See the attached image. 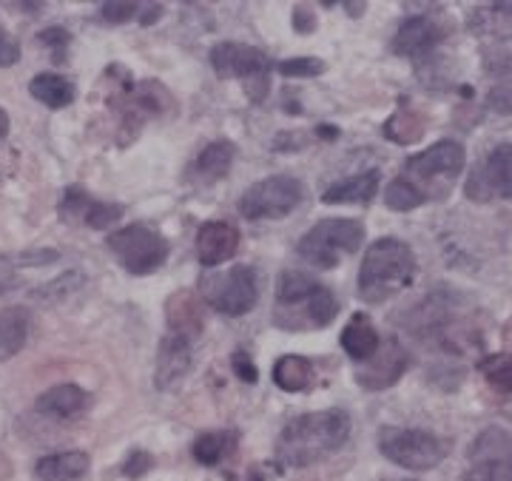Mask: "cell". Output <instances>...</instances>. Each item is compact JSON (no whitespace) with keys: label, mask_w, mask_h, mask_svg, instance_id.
Segmentation results:
<instances>
[{"label":"cell","mask_w":512,"mask_h":481,"mask_svg":"<svg viewBox=\"0 0 512 481\" xmlns=\"http://www.w3.org/2000/svg\"><path fill=\"white\" fill-rule=\"evenodd\" d=\"M350 436V416L345 410H316L296 416L276 439V462L282 467H311L342 450Z\"/></svg>","instance_id":"1"},{"label":"cell","mask_w":512,"mask_h":481,"mask_svg":"<svg viewBox=\"0 0 512 481\" xmlns=\"http://www.w3.org/2000/svg\"><path fill=\"white\" fill-rule=\"evenodd\" d=\"M416 279V254L404 240L382 237L367 248L359 268V296L370 305H382L402 294Z\"/></svg>","instance_id":"2"},{"label":"cell","mask_w":512,"mask_h":481,"mask_svg":"<svg viewBox=\"0 0 512 481\" xmlns=\"http://www.w3.org/2000/svg\"><path fill=\"white\" fill-rule=\"evenodd\" d=\"M467 166V151L456 140H439L419 154H413L404 163L402 177L413 185L427 200H441L447 197L450 185L456 183L458 174Z\"/></svg>","instance_id":"3"},{"label":"cell","mask_w":512,"mask_h":481,"mask_svg":"<svg viewBox=\"0 0 512 481\" xmlns=\"http://www.w3.org/2000/svg\"><path fill=\"white\" fill-rule=\"evenodd\" d=\"M362 242H365V225L362 222L336 217V220L316 222L311 231L299 240L296 254L313 268L330 271L342 262L345 254H356Z\"/></svg>","instance_id":"4"},{"label":"cell","mask_w":512,"mask_h":481,"mask_svg":"<svg viewBox=\"0 0 512 481\" xmlns=\"http://www.w3.org/2000/svg\"><path fill=\"white\" fill-rule=\"evenodd\" d=\"M450 447H453L450 439L436 436L430 430H416V427H382L379 430L382 456L404 470H433L447 459Z\"/></svg>","instance_id":"5"},{"label":"cell","mask_w":512,"mask_h":481,"mask_svg":"<svg viewBox=\"0 0 512 481\" xmlns=\"http://www.w3.org/2000/svg\"><path fill=\"white\" fill-rule=\"evenodd\" d=\"M106 248L134 277H148V274L160 271L163 262L168 259V251H171V245H168L163 234L148 228L143 222L109 234L106 237Z\"/></svg>","instance_id":"6"},{"label":"cell","mask_w":512,"mask_h":481,"mask_svg":"<svg viewBox=\"0 0 512 481\" xmlns=\"http://www.w3.org/2000/svg\"><path fill=\"white\" fill-rule=\"evenodd\" d=\"M305 188L291 174H276L254 183L239 197V214L245 220H282L302 203Z\"/></svg>","instance_id":"7"},{"label":"cell","mask_w":512,"mask_h":481,"mask_svg":"<svg viewBox=\"0 0 512 481\" xmlns=\"http://www.w3.org/2000/svg\"><path fill=\"white\" fill-rule=\"evenodd\" d=\"M202 299L225 316H242L254 311L259 299V282L251 265H234L222 277H205Z\"/></svg>","instance_id":"8"},{"label":"cell","mask_w":512,"mask_h":481,"mask_svg":"<svg viewBox=\"0 0 512 481\" xmlns=\"http://www.w3.org/2000/svg\"><path fill=\"white\" fill-rule=\"evenodd\" d=\"M467 481H512V433L507 427H484L470 444Z\"/></svg>","instance_id":"9"},{"label":"cell","mask_w":512,"mask_h":481,"mask_svg":"<svg viewBox=\"0 0 512 481\" xmlns=\"http://www.w3.org/2000/svg\"><path fill=\"white\" fill-rule=\"evenodd\" d=\"M467 197L476 203L510 200L512 197V143L495 146L470 174Z\"/></svg>","instance_id":"10"},{"label":"cell","mask_w":512,"mask_h":481,"mask_svg":"<svg viewBox=\"0 0 512 481\" xmlns=\"http://www.w3.org/2000/svg\"><path fill=\"white\" fill-rule=\"evenodd\" d=\"M211 66L222 80H242L251 83L256 77H271V60L262 49L245 43H217L211 49Z\"/></svg>","instance_id":"11"},{"label":"cell","mask_w":512,"mask_h":481,"mask_svg":"<svg viewBox=\"0 0 512 481\" xmlns=\"http://www.w3.org/2000/svg\"><path fill=\"white\" fill-rule=\"evenodd\" d=\"M194 368V339L183 333L168 331L157 348V368H154V385L157 390H177L188 379Z\"/></svg>","instance_id":"12"},{"label":"cell","mask_w":512,"mask_h":481,"mask_svg":"<svg viewBox=\"0 0 512 481\" xmlns=\"http://www.w3.org/2000/svg\"><path fill=\"white\" fill-rule=\"evenodd\" d=\"M447 37L444 23H439L430 15H416L407 18L399 26V32L393 37V52L410 60H427L441 46V40Z\"/></svg>","instance_id":"13"},{"label":"cell","mask_w":512,"mask_h":481,"mask_svg":"<svg viewBox=\"0 0 512 481\" xmlns=\"http://www.w3.org/2000/svg\"><path fill=\"white\" fill-rule=\"evenodd\" d=\"M404 370H407V353H404L402 342L396 336H390V339H384L376 356L356 370V382L365 390H384L396 385L404 376Z\"/></svg>","instance_id":"14"},{"label":"cell","mask_w":512,"mask_h":481,"mask_svg":"<svg viewBox=\"0 0 512 481\" xmlns=\"http://www.w3.org/2000/svg\"><path fill=\"white\" fill-rule=\"evenodd\" d=\"M239 231L231 222H205L197 231V259L205 268H217L237 254Z\"/></svg>","instance_id":"15"},{"label":"cell","mask_w":512,"mask_h":481,"mask_svg":"<svg viewBox=\"0 0 512 481\" xmlns=\"http://www.w3.org/2000/svg\"><path fill=\"white\" fill-rule=\"evenodd\" d=\"M89 473V453L83 450H66L43 456L35 464L37 481H80Z\"/></svg>","instance_id":"16"},{"label":"cell","mask_w":512,"mask_h":481,"mask_svg":"<svg viewBox=\"0 0 512 481\" xmlns=\"http://www.w3.org/2000/svg\"><path fill=\"white\" fill-rule=\"evenodd\" d=\"M342 348L356 362H370L376 356V351L382 348V336L376 331V325L370 322V316H350L348 328L342 331Z\"/></svg>","instance_id":"17"},{"label":"cell","mask_w":512,"mask_h":481,"mask_svg":"<svg viewBox=\"0 0 512 481\" xmlns=\"http://www.w3.org/2000/svg\"><path fill=\"white\" fill-rule=\"evenodd\" d=\"M234 157H237V148L234 143H228V140H214L211 146H205L200 151V157L194 160V168H191V177L197 180V183H217L222 180L231 166H234Z\"/></svg>","instance_id":"18"},{"label":"cell","mask_w":512,"mask_h":481,"mask_svg":"<svg viewBox=\"0 0 512 481\" xmlns=\"http://www.w3.org/2000/svg\"><path fill=\"white\" fill-rule=\"evenodd\" d=\"M379 183H382L379 171H376V168H370V171H362V174L348 177V180H342V183H333L328 191L322 194V200H325L328 205H336V203L365 205L379 194Z\"/></svg>","instance_id":"19"},{"label":"cell","mask_w":512,"mask_h":481,"mask_svg":"<svg viewBox=\"0 0 512 481\" xmlns=\"http://www.w3.org/2000/svg\"><path fill=\"white\" fill-rule=\"evenodd\" d=\"M89 405V396L86 390L77 388V385H57L49 388L46 393L37 396V413L43 416H52V419H72L77 413H83Z\"/></svg>","instance_id":"20"},{"label":"cell","mask_w":512,"mask_h":481,"mask_svg":"<svg viewBox=\"0 0 512 481\" xmlns=\"http://www.w3.org/2000/svg\"><path fill=\"white\" fill-rule=\"evenodd\" d=\"M29 325H32V314L23 305H12L0 311V362L23 351L29 339Z\"/></svg>","instance_id":"21"},{"label":"cell","mask_w":512,"mask_h":481,"mask_svg":"<svg viewBox=\"0 0 512 481\" xmlns=\"http://www.w3.org/2000/svg\"><path fill=\"white\" fill-rule=\"evenodd\" d=\"M165 316H168V331L191 336L197 342V336L202 333V314L200 302L191 291H180V294L171 296L165 305Z\"/></svg>","instance_id":"22"},{"label":"cell","mask_w":512,"mask_h":481,"mask_svg":"<svg viewBox=\"0 0 512 481\" xmlns=\"http://www.w3.org/2000/svg\"><path fill=\"white\" fill-rule=\"evenodd\" d=\"M313 379H316V373H313L311 359L296 356V353H288V356L276 359L274 382L279 385V388L285 390V393H302V390H311Z\"/></svg>","instance_id":"23"},{"label":"cell","mask_w":512,"mask_h":481,"mask_svg":"<svg viewBox=\"0 0 512 481\" xmlns=\"http://www.w3.org/2000/svg\"><path fill=\"white\" fill-rule=\"evenodd\" d=\"M29 94L40 100L43 106H49V109H66V106H72L74 103V86L66 80V77H60V74L52 72H43L35 74L32 77V83H29Z\"/></svg>","instance_id":"24"},{"label":"cell","mask_w":512,"mask_h":481,"mask_svg":"<svg viewBox=\"0 0 512 481\" xmlns=\"http://www.w3.org/2000/svg\"><path fill=\"white\" fill-rule=\"evenodd\" d=\"M128 106L134 111H143V114H168L174 111V103H171V94L165 89L163 83H154V80H143L137 86H131L126 92Z\"/></svg>","instance_id":"25"},{"label":"cell","mask_w":512,"mask_h":481,"mask_svg":"<svg viewBox=\"0 0 512 481\" xmlns=\"http://www.w3.org/2000/svg\"><path fill=\"white\" fill-rule=\"evenodd\" d=\"M237 447V433L234 430H214V433H202L194 442V459L205 467L220 464L231 450Z\"/></svg>","instance_id":"26"},{"label":"cell","mask_w":512,"mask_h":481,"mask_svg":"<svg viewBox=\"0 0 512 481\" xmlns=\"http://www.w3.org/2000/svg\"><path fill=\"white\" fill-rule=\"evenodd\" d=\"M319 282L302 271H285L279 277V288H276V299H279V308H291L299 302H308L316 294Z\"/></svg>","instance_id":"27"},{"label":"cell","mask_w":512,"mask_h":481,"mask_svg":"<svg viewBox=\"0 0 512 481\" xmlns=\"http://www.w3.org/2000/svg\"><path fill=\"white\" fill-rule=\"evenodd\" d=\"M421 134H424V120H421L419 111H413L410 106L399 109L387 123H384V137L407 146V143H416Z\"/></svg>","instance_id":"28"},{"label":"cell","mask_w":512,"mask_h":481,"mask_svg":"<svg viewBox=\"0 0 512 481\" xmlns=\"http://www.w3.org/2000/svg\"><path fill=\"white\" fill-rule=\"evenodd\" d=\"M481 376H484V382L495 390V393H501V396H510L512 393V353H493V356H487V359H481Z\"/></svg>","instance_id":"29"},{"label":"cell","mask_w":512,"mask_h":481,"mask_svg":"<svg viewBox=\"0 0 512 481\" xmlns=\"http://www.w3.org/2000/svg\"><path fill=\"white\" fill-rule=\"evenodd\" d=\"M305 305H308V308H305V316H308V322H313L316 328L330 325V322L336 319V314H339V299H336L333 291L325 288V285H319L316 294H313Z\"/></svg>","instance_id":"30"},{"label":"cell","mask_w":512,"mask_h":481,"mask_svg":"<svg viewBox=\"0 0 512 481\" xmlns=\"http://www.w3.org/2000/svg\"><path fill=\"white\" fill-rule=\"evenodd\" d=\"M384 205L390 211H402L404 214V211H413V208L424 205V197L404 177H396L393 183L384 188Z\"/></svg>","instance_id":"31"},{"label":"cell","mask_w":512,"mask_h":481,"mask_svg":"<svg viewBox=\"0 0 512 481\" xmlns=\"http://www.w3.org/2000/svg\"><path fill=\"white\" fill-rule=\"evenodd\" d=\"M83 282H86V274H80V271H69V274L52 279V282H46L43 288L32 291V296H35V299H46V302H63V299H66V296H72Z\"/></svg>","instance_id":"32"},{"label":"cell","mask_w":512,"mask_h":481,"mask_svg":"<svg viewBox=\"0 0 512 481\" xmlns=\"http://www.w3.org/2000/svg\"><path fill=\"white\" fill-rule=\"evenodd\" d=\"M120 217H123V205L92 200L89 208H86V217H83V222H86L89 228H97V231H109L114 222H120Z\"/></svg>","instance_id":"33"},{"label":"cell","mask_w":512,"mask_h":481,"mask_svg":"<svg viewBox=\"0 0 512 481\" xmlns=\"http://www.w3.org/2000/svg\"><path fill=\"white\" fill-rule=\"evenodd\" d=\"M325 72H328V63L322 57H293V60L279 63L282 77H319Z\"/></svg>","instance_id":"34"},{"label":"cell","mask_w":512,"mask_h":481,"mask_svg":"<svg viewBox=\"0 0 512 481\" xmlns=\"http://www.w3.org/2000/svg\"><path fill=\"white\" fill-rule=\"evenodd\" d=\"M89 203H92V197L80 185H69L63 191V200H60V217L63 220H83Z\"/></svg>","instance_id":"35"},{"label":"cell","mask_w":512,"mask_h":481,"mask_svg":"<svg viewBox=\"0 0 512 481\" xmlns=\"http://www.w3.org/2000/svg\"><path fill=\"white\" fill-rule=\"evenodd\" d=\"M140 12H143V3H131V0H109V3H103V9H100V18L111 23V26H123L128 20L140 18Z\"/></svg>","instance_id":"36"},{"label":"cell","mask_w":512,"mask_h":481,"mask_svg":"<svg viewBox=\"0 0 512 481\" xmlns=\"http://www.w3.org/2000/svg\"><path fill=\"white\" fill-rule=\"evenodd\" d=\"M313 140L311 131H302V129H293V131H279L274 137V143L271 148L279 151V154H288V151H302V148L308 146Z\"/></svg>","instance_id":"37"},{"label":"cell","mask_w":512,"mask_h":481,"mask_svg":"<svg viewBox=\"0 0 512 481\" xmlns=\"http://www.w3.org/2000/svg\"><path fill=\"white\" fill-rule=\"evenodd\" d=\"M37 40H40V43H46V46L52 49V60H55V63H63V60H66V49H69V40H72L66 29L52 26V29L40 32V35H37Z\"/></svg>","instance_id":"38"},{"label":"cell","mask_w":512,"mask_h":481,"mask_svg":"<svg viewBox=\"0 0 512 481\" xmlns=\"http://www.w3.org/2000/svg\"><path fill=\"white\" fill-rule=\"evenodd\" d=\"M26 265V257H0V296L18 285V268Z\"/></svg>","instance_id":"39"},{"label":"cell","mask_w":512,"mask_h":481,"mask_svg":"<svg viewBox=\"0 0 512 481\" xmlns=\"http://www.w3.org/2000/svg\"><path fill=\"white\" fill-rule=\"evenodd\" d=\"M487 103H490V109L498 111V114H512V80H501L498 86H493Z\"/></svg>","instance_id":"40"},{"label":"cell","mask_w":512,"mask_h":481,"mask_svg":"<svg viewBox=\"0 0 512 481\" xmlns=\"http://www.w3.org/2000/svg\"><path fill=\"white\" fill-rule=\"evenodd\" d=\"M151 467H154L151 453H146V450H134V453H128L126 464H123V473H126L128 479H140V476H146Z\"/></svg>","instance_id":"41"},{"label":"cell","mask_w":512,"mask_h":481,"mask_svg":"<svg viewBox=\"0 0 512 481\" xmlns=\"http://www.w3.org/2000/svg\"><path fill=\"white\" fill-rule=\"evenodd\" d=\"M18 60H20L18 40L0 26V66H3V69H9V66H15Z\"/></svg>","instance_id":"42"},{"label":"cell","mask_w":512,"mask_h":481,"mask_svg":"<svg viewBox=\"0 0 512 481\" xmlns=\"http://www.w3.org/2000/svg\"><path fill=\"white\" fill-rule=\"evenodd\" d=\"M231 365H234V373H237L242 382L254 385L256 379H259L254 359H251V356H248L245 351H234V356H231Z\"/></svg>","instance_id":"43"},{"label":"cell","mask_w":512,"mask_h":481,"mask_svg":"<svg viewBox=\"0 0 512 481\" xmlns=\"http://www.w3.org/2000/svg\"><path fill=\"white\" fill-rule=\"evenodd\" d=\"M293 26H296V32H302V35H308L316 29V18H313V12H308L305 6H296L293 9Z\"/></svg>","instance_id":"44"},{"label":"cell","mask_w":512,"mask_h":481,"mask_svg":"<svg viewBox=\"0 0 512 481\" xmlns=\"http://www.w3.org/2000/svg\"><path fill=\"white\" fill-rule=\"evenodd\" d=\"M163 18V3H143V12H140V23L151 26L154 20Z\"/></svg>","instance_id":"45"},{"label":"cell","mask_w":512,"mask_h":481,"mask_svg":"<svg viewBox=\"0 0 512 481\" xmlns=\"http://www.w3.org/2000/svg\"><path fill=\"white\" fill-rule=\"evenodd\" d=\"M316 134H319V137H328V140H336V137H339V129H330V126H319V129H316Z\"/></svg>","instance_id":"46"},{"label":"cell","mask_w":512,"mask_h":481,"mask_svg":"<svg viewBox=\"0 0 512 481\" xmlns=\"http://www.w3.org/2000/svg\"><path fill=\"white\" fill-rule=\"evenodd\" d=\"M6 134H9V114L0 109V140H3Z\"/></svg>","instance_id":"47"},{"label":"cell","mask_w":512,"mask_h":481,"mask_svg":"<svg viewBox=\"0 0 512 481\" xmlns=\"http://www.w3.org/2000/svg\"><path fill=\"white\" fill-rule=\"evenodd\" d=\"M345 6H348L350 15H362L365 12V3H345Z\"/></svg>","instance_id":"48"}]
</instances>
